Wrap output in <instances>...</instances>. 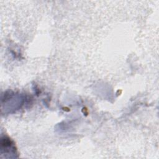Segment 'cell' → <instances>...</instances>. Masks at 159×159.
I'll return each mask as SVG.
<instances>
[{
	"label": "cell",
	"mask_w": 159,
	"mask_h": 159,
	"mask_svg": "<svg viewBox=\"0 0 159 159\" xmlns=\"http://www.w3.org/2000/svg\"><path fill=\"white\" fill-rule=\"evenodd\" d=\"M1 154L3 153H10L11 155H13L14 157H16V155L17 154L16 148L15 147L14 143L12 142V141L7 137H4L1 138Z\"/></svg>",
	"instance_id": "1"
}]
</instances>
